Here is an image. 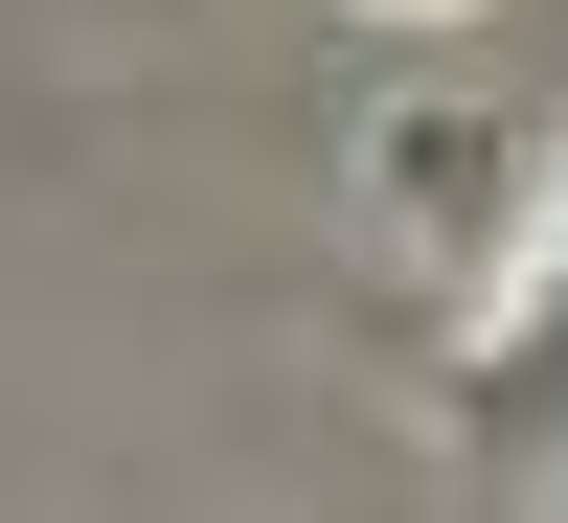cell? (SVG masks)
<instances>
[{"instance_id": "6da1fadb", "label": "cell", "mask_w": 568, "mask_h": 523, "mask_svg": "<svg viewBox=\"0 0 568 523\" xmlns=\"http://www.w3.org/2000/svg\"><path fill=\"white\" fill-rule=\"evenodd\" d=\"M364 23H455V0H364Z\"/></svg>"}]
</instances>
